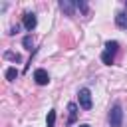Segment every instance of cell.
<instances>
[{
	"label": "cell",
	"mask_w": 127,
	"mask_h": 127,
	"mask_svg": "<svg viewBox=\"0 0 127 127\" xmlns=\"http://www.w3.org/2000/svg\"><path fill=\"white\" fill-rule=\"evenodd\" d=\"M75 8L81 10L83 14H87V4H85V2H75Z\"/></svg>",
	"instance_id": "12"
},
{
	"label": "cell",
	"mask_w": 127,
	"mask_h": 127,
	"mask_svg": "<svg viewBox=\"0 0 127 127\" xmlns=\"http://www.w3.org/2000/svg\"><path fill=\"white\" fill-rule=\"evenodd\" d=\"M36 24H38L36 14H34V12H26V14H24V28H26L28 32H32V30L36 28Z\"/></svg>",
	"instance_id": "5"
},
{
	"label": "cell",
	"mask_w": 127,
	"mask_h": 127,
	"mask_svg": "<svg viewBox=\"0 0 127 127\" xmlns=\"http://www.w3.org/2000/svg\"><path fill=\"white\" fill-rule=\"evenodd\" d=\"M125 6H127V2H125Z\"/></svg>",
	"instance_id": "15"
},
{
	"label": "cell",
	"mask_w": 127,
	"mask_h": 127,
	"mask_svg": "<svg viewBox=\"0 0 127 127\" xmlns=\"http://www.w3.org/2000/svg\"><path fill=\"white\" fill-rule=\"evenodd\" d=\"M16 77H18V69H16V67H8V69H6V79H8V81H14Z\"/></svg>",
	"instance_id": "9"
},
{
	"label": "cell",
	"mask_w": 127,
	"mask_h": 127,
	"mask_svg": "<svg viewBox=\"0 0 127 127\" xmlns=\"http://www.w3.org/2000/svg\"><path fill=\"white\" fill-rule=\"evenodd\" d=\"M32 44H34V42H32V38H30V36H26V38H24V46H26L28 50H32Z\"/></svg>",
	"instance_id": "13"
},
{
	"label": "cell",
	"mask_w": 127,
	"mask_h": 127,
	"mask_svg": "<svg viewBox=\"0 0 127 127\" xmlns=\"http://www.w3.org/2000/svg\"><path fill=\"white\" fill-rule=\"evenodd\" d=\"M34 79H36L38 85H48V83H50V75H48V71L42 69V67L34 71Z\"/></svg>",
	"instance_id": "4"
},
{
	"label": "cell",
	"mask_w": 127,
	"mask_h": 127,
	"mask_svg": "<svg viewBox=\"0 0 127 127\" xmlns=\"http://www.w3.org/2000/svg\"><path fill=\"white\" fill-rule=\"evenodd\" d=\"M79 107H83V109H91V93H89V89L87 87H81L79 89Z\"/></svg>",
	"instance_id": "3"
},
{
	"label": "cell",
	"mask_w": 127,
	"mask_h": 127,
	"mask_svg": "<svg viewBox=\"0 0 127 127\" xmlns=\"http://www.w3.org/2000/svg\"><path fill=\"white\" fill-rule=\"evenodd\" d=\"M117 50H119V42H115V40L107 42V44H105V50H103V54H101V62H103V64H107V65H111V64H113V60H115Z\"/></svg>",
	"instance_id": "1"
},
{
	"label": "cell",
	"mask_w": 127,
	"mask_h": 127,
	"mask_svg": "<svg viewBox=\"0 0 127 127\" xmlns=\"http://www.w3.org/2000/svg\"><path fill=\"white\" fill-rule=\"evenodd\" d=\"M121 121H123V109L119 103H115L109 111V127H121Z\"/></svg>",
	"instance_id": "2"
},
{
	"label": "cell",
	"mask_w": 127,
	"mask_h": 127,
	"mask_svg": "<svg viewBox=\"0 0 127 127\" xmlns=\"http://www.w3.org/2000/svg\"><path fill=\"white\" fill-rule=\"evenodd\" d=\"M56 125V111L52 109L50 113H48V119H46V127H54Z\"/></svg>",
	"instance_id": "10"
},
{
	"label": "cell",
	"mask_w": 127,
	"mask_h": 127,
	"mask_svg": "<svg viewBox=\"0 0 127 127\" xmlns=\"http://www.w3.org/2000/svg\"><path fill=\"white\" fill-rule=\"evenodd\" d=\"M67 111H69L67 123L71 125V123H75V117H77V105H75V103H67Z\"/></svg>",
	"instance_id": "6"
},
{
	"label": "cell",
	"mask_w": 127,
	"mask_h": 127,
	"mask_svg": "<svg viewBox=\"0 0 127 127\" xmlns=\"http://www.w3.org/2000/svg\"><path fill=\"white\" fill-rule=\"evenodd\" d=\"M4 58H6V60H12V62H20V56H18V54H12V52H6Z\"/></svg>",
	"instance_id": "11"
},
{
	"label": "cell",
	"mask_w": 127,
	"mask_h": 127,
	"mask_svg": "<svg viewBox=\"0 0 127 127\" xmlns=\"http://www.w3.org/2000/svg\"><path fill=\"white\" fill-rule=\"evenodd\" d=\"M115 24H117L119 28H127V12H119V14L115 16Z\"/></svg>",
	"instance_id": "8"
},
{
	"label": "cell",
	"mask_w": 127,
	"mask_h": 127,
	"mask_svg": "<svg viewBox=\"0 0 127 127\" xmlns=\"http://www.w3.org/2000/svg\"><path fill=\"white\" fill-rule=\"evenodd\" d=\"M60 8H62V10H64L67 16H73V8H75V2L71 4V2H65V0H64V2H60Z\"/></svg>",
	"instance_id": "7"
},
{
	"label": "cell",
	"mask_w": 127,
	"mask_h": 127,
	"mask_svg": "<svg viewBox=\"0 0 127 127\" xmlns=\"http://www.w3.org/2000/svg\"><path fill=\"white\" fill-rule=\"evenodd\" d=\"M79 127H91V125H79Z\"/></svg>",
	"instance_id": "14"
}]
</instances>
